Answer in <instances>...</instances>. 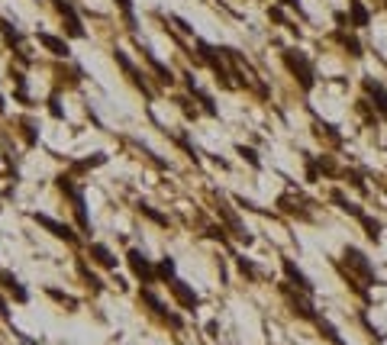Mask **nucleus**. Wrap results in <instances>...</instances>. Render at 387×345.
I'll list each match as a JSON object with an SVG mask.
<instances>
[{
	"instance_id": "f3484780",
	"label": "nucleus",
	"mask_w": 387,
	"mask_h": 345,
	"mask_svg": "<svg viewBox=\"0 0 387 345\" xmlns=\"http://www.w3.org/2000/svg\"><path fill=\"white\" fill-rule=\"evenodd\" d=\"M239 155H245V158H249V162H252L255 168H258V158H255V152H252V148H239Z\"/></svg>"
},
{
	"instance_id": "a211bd4d",
	"label": "nucleus",
	"mask_w": 387,
	"mask_h": 345,
	"mask_svg": "<svg viewBox=\"0 0 387 345\" xmlns=\"http://www.w3.org/2000/svg\"><path fill=\"white\" fill-rule=\"evenodd\" d=\"M120 7H123V10L129 13V10H133V0H120Z\"/></svg>"
},
{
	"instance_id": "f03ea898",
	"label": "nucleus",
	"mask_w": 387,
	"mask_h": 345,
	"mask_svg": "<svg viewBox=\"0 0 387 345\" xmlns=\"http://www.w3.org/2000/svg\"><path fill=\"white\" fill-rule=\"evenodd\" d=\"M129 268H133V274L142 281V284H152V281H155V268L148 264V258L142 252H136V249L129 252Z\"/></svg>"
},
{
	"instance_id": "ddd939ff",
	"label": "nucleus",
	"mask_w": 387,
	"mask_h": 345,
	"mask_svg": "<svg viewBox=\"0 0 387 345\" xmlns=\"http://www.w3.org/2000/svg\"><path fill=\"white\" fill-rule=\"evenodd\" d=\"M362 226L368 229V239H381V223H374V219H368V216H362Z\"/></svg>"
},
{
	"instance_id": "20e7f679",
	"label": "nucleus",
	"mask_w": 387,
	"mask_h": 345,
	"mask_svg": "<svg viewBox=\"0 0 387 345\" xmlns=\"http://www.w3.org/2000/svg\"><path fill=\"white\" fill-rule=\"evenodd\" d=\"M171 294H174V300H178V303L184 306V310H197V303H200V300H197V294H194V290L187 287V284H184V281H171Z\"/></svg>"
},
{
	"instance_id": "423d86ee",
	"label": "nucleus",
	"mask_w": 387,
	"mask_h": 345,
	"mask_svg": "<svg viewBox=\"0 0 387 345\" xmlns=\"http://www.w3.org/2000/svg\"><path fill=\"white\" fill-rule=\"evenodd\" d=\"M58 10H61V16L68 20V32L81 39V36H84V26H81V20H78V13L71 10V4H65V0H58Z\"/></svg>"
},
{
	"instance_id": "2eb2a0df",
	"label": "nucleus",
	"mask_w": 387,
	"mask_h": 345,
	"mask_svg": "<svg viewBox=\"0 0 387 345\" xmlns=\"http://www.w3.org/2000/svg\"><path fill=\"white\" fill-rule=\"evenodd\" d=\"M158 274H165V278H171V274H174V261H171V258H165L162 264H158Z\"/></svg>"
},
{
	"instance_id": "1a4fd4ad",
	"label": "nucleus",
	"mask_w": 387,
	"mask_h": 345,
	"mask_svg": "<svg viewBox=\"0 0 387 345\" xmlns=\"http://www.w3.org/2000/svg\"><path fill=\"white\" fill-rule=\"evenodd\" d=\"M39 42L52 52V55H65V58H68V42H61V39H55V36H49V32H42Z\"/></svg>"
},
{
	"instance_id": "0eeeda50",
	"label": "nucleus",
	"mask_w": 387,
	"mask_h": 345,
	"mask_svg": "<svg viewBox=\"0 0 387 345\" xmlns=\"http://www.w3.org/2000/svg\"><path fill=\"white\" fill-rule=\"evenodd\" d=\"M284 271H287V278L294 281V284L300 287V290H306V294H313V284H310V278H306L303 271H297V268H294V261H284Z\"/></svg>"
},
{
	"instance_id": "f8f14e48",
	"label": "nucleus",
	"mask_w": 387,
	"mask_h": 345,
	"mask_svg": "<svg viewBox=\"0 0 387 345\" xmlns=\"http://www.w3.org/2000/svg\"><path fill=\"white\" fill-rule=\"evenodd\" d=\"M352 20H355V26H368V10L358 0H352Z\"/></svg>"
},
{
	"instance_id": "9d476101",
	"label": "nucleus",
	"mask_w": 387,
	"mask_h": 345,
	"mask_svg": "<svg viewBox=\"0 0 387 345\" xmlns=\"http://www.w3.org/2000/svg\"><path fill=\"white\" fill-rule=\"evenodd\" d=\"M365 87H368V94H371L374 100H377V107L387 113V91H384V87L377 84V81H371V78H365Z\"/></svg>"
},
{
	"instance_id": "dca6fc26",
	"label": "nucleus",
	"mask_w": 387,
	"mask_h": 345,
	"mask_svg": "<svg viewBox=\"0 0 387 345\" xmlns=\"http://www.w3.org/2000/svg\"><path fill=\"white\" fill-rule=\"evenodd\" d=\"M239 268H242V274H249V278H255V274H258V268H255L252 261H245V258H239Z\"/></svg>"
},
{
	"instance_id": "39448f33",
	"label": "nucleus",
	"mask_w": 387,
	"mask_h": 345,
	"mask_svg": "<svg viewBox=\"0 0 387 345\" xmlns=\"http://www.w3.org/2000/svg\"><path fill=\"white\" fill-rule=\"evenodd\" d=\"M32 219H36L39 226H46L52 236H58V239H65V242H74V233L68 226H61V223H55V219L52 216H39V213H32Z\"/></svg>"
},
{
	"instance_id": "6e6552de",
	"label": "nucleus",
	"mask_w": 387,
	"mask_h": 345,
	"mask_svg": "<svg viewBox=\"0 0 387 345\" xmlns=\"http://www.w3.org/2000/svg\"><path fill=\"white\" fill-rule=\"evenodd\" d=\"M0 284H4L7 290H10V294H13L16 300H20V303H23V300H26V290L20 287V281H16V278H13L10 271H0Z\"/></svg>"
},
{
	"instance_id": "6ab92c4d",
	"label": "nucleus",
	"mask_w": 387,
	"mask_h": 345,
	"mask_svg": "<svg viewBox=\"0 0 387 345\" xmlns=\"http://www.w3.org/2000/svg\"><path fill=\"white\" fill-rule=\"evenodd\" d=\"M0 110H4V97H0Z\"/></svg>"
},
{
	"instance_id": "4468645a",
	"label": "nucleus",
	"mask_w": 387,
	"mask_h": 345,
	"mask_svg": "<svg viewBox=\"0 0 387 345\" xmlns=\"http://www.w3.org/2000/svg\"><path fill=\"white\" fill-rule=\"evenodd\" d=\"M320 329H323V332H326V339H329L332 345H345V342H342V339H339V332H336V329H332V326H329V323H323V320H320Z\"/></svg>"
},
{
	"instance_id": "7ed1b4c3",
	"label": "nucleus",
	"mask_w": 387,
	"mask_h": 345,
	"mask_svg": "<svg viewBox=\"0 0 387 345\" xmlns=\"http://www.w3.org/2000/svg\"><path fill=\"white\" fill-rule=\"evenodd\" d=\"M345 261H349V268H355L362 278L368 281V284H377V278H374V268L368 264V258L358 249H345Z\"/></svg>"
},
{
	"instance_id": "9b49d317",
	"label": "nucleus",
	"mask_w": 387,
	"mask_h": 345,
	"mask_svg": "<svg viewBox=\"0 0 387 345\" xmlns=\"http://www.w3.org/2000/svg\"><path fill=\"white\" fill-rule=\"evenodd\" d=\"M91 255L103 264V268H117V258H113V252L107 249V245H91Z\"/></svg>"
},
{
	"instance_id": "f257e3e1",
	"label": "nucleus",
	"mask_w": 387,
	"mask_h": 345,
	"mask_svg": "<svg viewBox=\"0 0 387 345\" xmlns=\"http://www.w3.org/2000/svg\"><path fill=\"white\" fill-rule=\"evenodd\" d=\"M284 61H287V68H290V71L300 78V84H303V87H313V68H310V61L303 58V52H297V49H294V52H287Z\"/></svg>"
}]
</instances>
